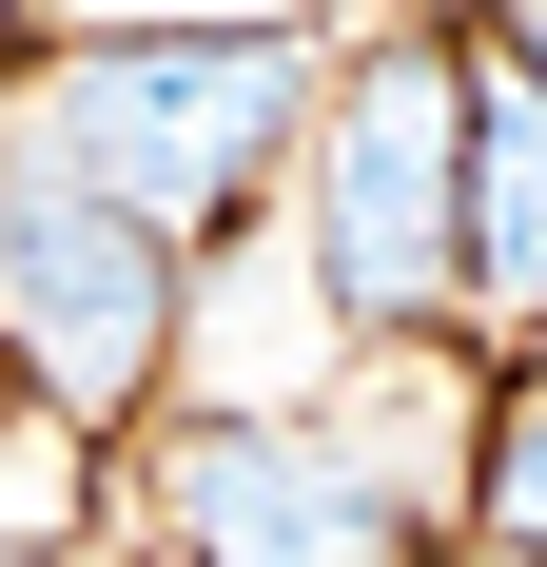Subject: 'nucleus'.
I'll return each instance as SVG.
<instances>
[{
    "label": "nucleus",
    "mask_w": 547,
    "mask_h": 567,
    "mask_svg": "<svg viewBox=\"0 0 547 567\" xmlns=\"http://www.w3.org/2000/svg\"><path fill=\"white\" fill-rule=\"evenodd\" d=\"M332 59L313 20H79V40L40 59V99H20V137H40L79 196H117L137 235H235L255 216V176L293 157L332 117Z\"/></svg>",
    "instance_id": "f257e3e1"
},
{
    "label": "nucleus",
    "mask_w": 547,
    "mask_h": 567,
    "mask_svg": "<svg viewBox=\"0 0 547 567\" xmlns=\"http://www.w3.org/2000/svg\"><path fill=\"white\" fill-rule=\"evenodd\" d=\"M469 509H489L508 548H547V372L508 392V431H489V489H469Z\"/></svg>",
    "instance_id": "423d86ee"
},
{
    "label": "nucleus",
    "mask_w": 547,
    "mask_h": 567,
    "mask_svg": "<svg viewBox=\"0 0 547 567\" xmlns=\"http://www.w3.org/2000/svg\"><path fill=\"white\" fill-rule=\"evenodd\" d=\"M313 313L332 333H450L469 313V20H391L332 59L313 117Z\"/></svg>",
    "instance_id": "f03ea898"
},
{
    "label": "nucleus",
    "mask_w": 547,
    "mask_h": 567,
    "mask_svg": "<svg viewBox=\"0 0 547 567\" xmlns=\"http://www.w3.org/2000/svg\"><path fill=\"white\" fill-rule=\"evenodd\" d=\"M0 352L40 372V431H117L176 372V235L79 196L40 137H0Z\"/></svg>",
    "instance_id": "7ed1b4c3"
},
{
    "label": "nucleus",
    "mask_w": 547,
    "mask_h": 567,
    "mask_svg": "<svg viewBox=\"0 0 547 567\" xmlns=\"http://www.w3.org/2000/svg\"><path fill=\"white\" fill-rule=\"evenodd\" d=\"M469 313H547V79L469 20Z\"/></svg>",
    "instance_id": "39448f33"
},
{
    "label": "nucleus",
    "mask_w": 547,
    "mask_h": 567,
    "mask_svg": "<svg viewBox=\"0 0 547 567\" xmlns=\"http://www.w3.org/2000/svg\"><path fill=\"white\" fill-rule=\"evenodd\" d=\"M157 567H431V509L313 411H176L157 431Z\"/></svg>",
    "instance_id": "20e7f679"
},
{
    "label": "nucleus",
    "mask_w": 547,
    "mask_h": 567,
    "mask_svg": "<svg viewBox=\"0 0 547 567\" xmlns=\"http://www.w3.org/2000/svg\"><path fill=\"white\" fill-rule=\"evenodd\" d=\"M489 59H528V79H547V0H508V20H489Z\"/></svg>",
    "instance_id": "0eeeda50"
}]
</instances>
